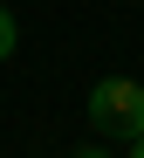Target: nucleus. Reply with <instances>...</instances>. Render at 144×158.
Segmentation results:
<instances>
[{"label":"nucleus","instance_id":"nucleus-1","mask_svg":"<svg viewBox=\"0 0 144 158\" xmlns=\"http://www.w3.org/2000/svg\"><path fill=\"white\" fill-rule=\"evenodd\" d=\"M89 131L110 144H130L144 138V83L137 76H103L89 89Z\"/></svg>","mask_w":144,"mask_h":158},{"label":"nucleus","instance_id":"nucleus-2","mask_svg":"<svg viewBox=\"0 0 144 158\" xmlns=\"http://www.w3.org/2000/svg\"><path fill=\"white\" fill-rule=\"evenodd\" d=\"M14 48H21V21H14L7 7H0V62H7V55H14Z\"/></svg>","mask_w":144,"mask_h":158},{"label":"nucleus","instance_id":"nucleus-3","mask_svg":"<svg viewBox=\"0 0 144 158\" xmlns=\"http://www.w3.org/2000/svg\"><path fill=\"white\" fill-rule=\"evenodd\" d=\"M76 158H117V151H110V138H96V144H82Z\"/></svg>","mask_w":144,"mask_h":158},{"label":"nucleus","instance_id":"nucleus-4","mask_svg":"<svg viewBox=\"0 0 144 158\" xmlns=\"http://www.w3.org/2000/svg\"><path fill=\"white\" fill-rule=\"evenodd\" d=\"M130 158H144V138H130Z\"/></svg>","mask_w":144,"mask_h":158}]
</instances>
